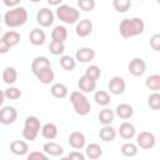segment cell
Instances as JSON below:
<instances>
[{"instance_id": "d4e9b609", "label": "cell", "mask_w": 160, "mask_h": 160, "mask_svg": "<svg viewBox=\"0 0 160 160\" xmlns=\"http://www.w3.org/2000/svg\"><path fill=\"white\" fill-rule=\"evenodd\" d=\"M41 135H42V138H45L48 140L55 139L58 136V126L52 122H46L41 128Z\"/></svg>"}, {"instance_id": "cb8c5ba5", "label": "cell", "mask_w": 160, "mask_h": 160, "mask_svg": "<svg viewBox=\"0 0 160 160\" xmlns=\"http://www.w3.org/2000/svg\"><path fill=\"white\" fill-rule=\"evenodd\" d=\"M85 155H86V158L92 159V160L99 159L102 155V149H101V146L99 144L91 142V144L86 145V148H85Z\"/></svg>"}, {"instance_id": "d6986e66", "label": "cell", "mask_w": 160, "mask_h": 160, "mask_svg": "<svg viewBox=\"0 0 160 160\" xmlns=\"http://www.w3.org/2000/svg\"><path fill=\"white\" fill-rule=\"evenodd\" d=\"M10 151L19 156L26 155L29 151V145H28V142H25L22 140H14L10 144Z\"/></svg>"}, {"instance_id": "f1b7e54d", "label": "cell", "mask_w": 160, "mask_h": 160, "mask_svg": "<svg viewBox=\"0 0 160 160\" xmlns=\"http://www.w3.org/2000/svg\"><path fill=\"white\" fill-rule=\"evenodd\" d=\"M94 100L98 105L100 106H108L111 101V98H110V94L105 90H99L94 94Z\"/></svg>"}, {"instance_id": "7402d4cb", "label": "cell", "mask_w": 160, "mask_h": 160, "mask_svg": "<svg viewBox=\"0 0 160 160\" xmlns=\"http://www.w3.org/2000/svg\"><path fill=\"white\" fill-rule=\"evenodd\" d=\"M99 138L105 142L114 141L116 138V130L110 125H104L99 131Z\"/></svg>"}, {"instance_id": "f6af8a7d", "label": "cell", "mask_w": 160, "mask_h": 160, "mask_svg": "<svg viewBox=\"0 0 160 160\" xmlns=\"http://www.w3.org/2000/svg\"><path fill=\"white\" fill-rule=\"evenodd\" d=\"M31 2H39V1H41V0H30Z\"/></svg>"}, {"instance_id": "30bf717a", "label": "cell", "mask_w": 160, "mask_h": 160, "mask_svg": "<svg viewBox=\"0 0 160 160\" xmlns=\"http://www.w3.org/2000/svg\"><path fill=\"white\" fill-rule=\"evenodd\" d=\"M128 69L131 75L134 76H141L146 70V62L141 58H134L130 60Z\"/></svg>"}, {"instance_id": "5bb4252c", "label": "cell", "mask_w": 160, "mask_h": 160, "mask_svg": "<svg viewBox=\"0 0 160 160\" xmlns=\"http://www.w3.org/2000/svg\"><path fill=\"white\" fill-rule=\"evenodd\" d=\"M69 145L75 149V150H79V149H82L85 146V142H86V139L84 136L82 132L80 131H72L70 135H69Z\"/></svg>"}, {"instance_id": "1f68e13d", "label": "cell", "mask_w": 160, "mask_h": 160, "mask_svg": "<svg viewBox=\"0 0 160 160\" xmlns=\"http://www.w3.org/2000/svg\"><path fill=\"white\" fill-rule=\"evenodd\" d=\"M54 71H52V69L51 68H48V69H45V70H42L39 75H36V78L39 79V81L41 82V84H44V85H48V84H50L52 80H54Z\"/></svg>"}, {"instance_id": "bcb514c9", "label": "cell", "mask_w": 160, "mask_h": 160, "mask_svg": "<svg viewBox=\"0 0 160 160\" xmlns=\"http://www.w3.org/2000/svg\"><path fill=\"white\" fill-rule=\"evenodd\" d=\"M156 1H158V2H159V4H160V0H156Z\"/></svg>"}, {"instance_id": "83f0119b", "label": "cell", "mask_w": 160, "mask_h": 160, "mask_svg": "<svg viewBox=\"0 0 160 160\" xmlns=\"http://www.w3.org/2000/svg\"><path fill=\"white\" fill-rule=\"evenodd\" d=\"M98 118H99V121H100L102 125H110V124L114 121L115 112H114L111 109L105 108V109H102V110L99 112Z\"/></svg>"}, {"instance_id": "6da1fadb", "label": "cell", "mask_w": 160, "mask_h": 160, "mask_svg": "<svg viewBox=\"0 0 160 160\" xmlns=\"http://www.w3.org/2000/svg\"><path fill=\"white\" fill-rule=\"evenodd\" d=\"M145 22L141 18H126L122 19L119 25L120 35L124 39H130L144 32Z\"/></svg>"}, {"instance_id": "d6a6232c", "label": "cell", "mask_w": 160, "mask_h": 160, "mask_svg": "<svg viewBox=\"0 0 160 160\" xmlns=\"http://www.w3.org/2000/svg\"><path fill=\"white\" fill-rule=\"evenodd\" d=\"M138 145L136 144H132V142H125L122 144L121 146V154L124 156H128V158H132L138 154Z\"/></svg>"}, {"instance_id": "8d00e7d4", "label": "cell", "mask_w": 160, "mask_h": 160, "mask_svg": "<svg viewBox=\"0 0 160 160\" xmlns=\"http://www.w3.org/2000/svg\"><path fill=\"white\" fill-rule=\"evenodd\" d=\"M49 50L52 55H61L64 51H65V45L64 42H60V41H51L50 45H49Z\"/></svg>"}, {"instance_id": "f546056e", "label": "cell", "mask_w": 160, "mask_h": 160, "mask_svg": "<svg viewBox=\"0 0 160 160\" xmlns=\"http://www.w3.org/2000/svg\"><path fill=\"white\" fill-rule=\"evenodd\" d=\"M145 85L148 89L152 91H159L160 90V74H152L146 78Z\"/></svg>"}, {"instance_id": "4dcf8cb0", "label": "cell", "mask_w": 160, "mask_h": 160, "mask_svg": "<svg viewBox=\"0 0 160 160\" xmlns=\"http://www.w3.org/2000/svg\"><path fill=\"white\" fill-rule=\"evenodd\" d=\"M60 66L66 71H72L76 66V60L70 55H62L60 58Z\"/></svg>"}, {"instance_id": "44dd1931", "label": "cell", "mask_w": 160, "mask_h": 160, "mask_svg": "<svg viewBox=\"0 0 160 160\" xmlns=\"http://www.w3.org/2000/svg\"><path fill=\"white\" fill-rule=\"evenodd\" d=\"M115 112L116 115L120 118V119H124V120H128L130 119L132 115H134V109L131 105L126 104V102H122V104H119L115 109Z\"/></svg>"}, {"instance_id": "ba28073f", "label": "cell", "mask_w": 160, "mask_h": 160, "mask_svg": "<svg viewBox=\"0 0 160 160\" xmlns=\"http://www.w3.org/2000/svg\"><path fill=\"white\" fill-rule=\"evenodd\" d=\"M18 118V110L14 106H2L0 110V122L2 125H10L15 122Z\"/></svg>"}, {"instance_id": "8992f818", "label": "cell", "mask_w": 160, "mask_h": 160, "mask_svg": "<svg viewBox=\"0 0 160 160\" xmlns=\"http://www.w3.org/2000/svg\"><path fill=\"white\" fill-rule=\"evenodd\" d=\"M21 40V36L18 31H14V30H10V31H6L2 38L0 39V52L1 54H5L10 50V48L18 45Z\"/></svg>"}, {"instance_id": "f35d334b", "label": "cell", "mask_w": 160, "mask_h": 160, "mask_svg": "<svg viewBox=\"0 0 160 160\" xmlns=\"http://www.w3.org/2000/svg\"><path fill=\"white\" fill-rule=\"evenodd\" d=\"M85 75H88L89 78L94 79V80H98L101 75V70L98 65H90L86 70H85Z\"/></svg>"}, {"instance_id": "9c48e42d", "label": "cell", "mask_w": 160, "mask_h": 160, "mask_svg": "<svg viewBox=\"0 0 160 160\" xmlns=\"http://www.w3.org/2000/svg\"><path fill=\"white\" fill-rule=\"evenodd\" d=\"M36 21L40 26L48 28L54 22V12L48 8H42L36 14Z\"/></svg>"}, {"instance_id": "277c9868", "label": "cell", "mask_w": 160, "mask_h": 160, "mask_svg": "<svg viewBox=\"0 0 160 160\" xmlns=\"http://www.w3.org/2000/svg\"><path fill=\"white\" fill-rule=\"evenodd\" d=\"M56 16L59 20H61L65 24H76L80 19V11L76 8H72L70 5H59L56 9Z\"/></svg>"}, {"instance_id": "3957f363", "label": "cell", "mask_w": 160, "mask_h": 160, "mask_svg": "<svg viewBox=\"0 0 160 160\" xmlns=\"http://www.w3.org/2000/svg\"><path fill=\"white\" fill-rule=\"evenodd\" d=\"M70 102H71L75 112L80 116L88 115L91 110L90 101L88 100V98L85 96V94L81 90L80 91H72L70 94Z\"/></svg>"}, {"instance_id": "ac0fdd59", "label": "cell", "mask_w": 160, "mask_h": 160, "mask_svg": "<svg viewBox=\"0 0 160 160\" xmlns=\"http://www.w3.org/2000/svg\"><path fill=\"white\" fill-rule=\"evenodd\" d=\"M45 39H46V35H45L44 30L38 29V28L32 29V30L30 31V34H29V40H30V42H31L34 46H40V45H42V44L45 42Z\"/></svg>"}, {"instance_id": "7c38bea8", "label": "cell", "mask_w": 160, "mask_h": 160, "mask_svg": "<svg viewBox=\"0 0 160 160\" xmlns=\"http://www.w3.org/2000/svg\"><path fill=\"white\" fill-rule=\"evenodd\" d=\"M48 68H51V64H50V60L45 56H36L31 61V71L35 76L39 75L42 70H45Z\"/></svg>"}, {"instance_id": "603a6c76", "label": "cell", "mask_w": 160, "mask_h": 160, "mask_svg": "<svg viewBox=\"0 0 160 160\" xmlns=\"http://www.w3.org/2000/svg\"><path fill=\"white\" fill-rule=\"evenodd\" d=\"M50 92L54 98L56 99H64L68 96L69 94V89L66 85L61 84V82H56V84H52L51 88H50Z\"/></svg>"}, {"instance_id": "836d02e7", "label": "cell", "mask_w": 160, "mask_h": 160, "mask_svg": "<svg viewBox=\"0 0 160 160\" xmlns=\"http://www.w3.org/2000/svg\"><path fill=\"white\" fill-rule=\"evenodd\" d=\"M131 0H112V6L118 12H125L131 8Z\"/></svg>"}, {"instance_id": "e575fe53", "label": "cell", "mask_w": 160, "mask_h": 160, "mask_svg": "<svg viewBox=\"0 0 160 160\" xmlns=\"http://www.w3.org/2000/svg\"><path fill=\"white\" fill-rule=\"evenodd\" d=\"M148 105L152 110H160V92L154 91L148 98Z\"/></svg>"}, {"instance_id": "5b68a950", "label": "cell", "mask_w": 160, "mask_h": 160, "mask_svg": "<svg viewBox=\"0 0 160 160\" xmlns=\"http://www.w3.org/2000/svg\"><path fill=\"white\" fill-rule=\"evenodd\" d=\"M41 128H40V120L31 115V116H28L25 119V122H24V129H22V136L25 140H29V141H34L39 132H40Z\"/></svg>"}, {"instance_id": "b9f144b4", "label": "cell", "mask_w": 160, "mask_h": 160, "mask_svg": "<svg viewBox=\"0 0 160 160\" xmlns=\"http://www.w3.org/2000/svg\"><path fill=\"white\" fill-rule=\"evenodd\" d=\"M85 156H86V155L81 154L80 151L74 150V151H71V152L68 155V159H70V160H84V159H85Z\"/></svg>"}, {"instance_id": "52a82bcc", "label": "cell", "mask_w": 160, "mask_h": 160, "mask_svg": "<svg viewBox=\"0 0 160 160\" xmlns=\"http://www.w3.org/2000/svg\"><path fill=\"white\" fill-rule=\"evenodd\" d=\"M155 142H156V139H155V136H154L152 132L141 131V132L136 136V144H138V146H140V148L144 149V150L152 149V148L155 146Z\"/></svg>"}, {"instance_id": "4fadbf2b", "label": "cell", "mask_w": 160, "mask_h": 160, "mask_svg": "<svg viewBox=\"0 0 160 160\" xmlns=\"http://www.w3.org/2000/svg\"><path fill=\"white\" fill-rule=\"evenodd\" d=\"M92 31V22L89 19H82L79 20L76 22V28H75V32L78 36L80 38H86L91 34Z\"/></svg>"}, {"instance_id": "8fae6325", "label": "cell", "mask_w": 160, "mask_h": 160, "mask_svg": "<svg viewBox=\"0 0 160 160\" xmlns=\"http://www.w3.org/2000/svg\"><path fill=\"white\" fill-rule=\"evenodd\" d=\"M108 88H109V90H110L111 94H114V95H121L125 91L126 84H125V80L121 76H114V78L110 79V81L108 84Z\"/></svg>"}, {"instance_id": "ab89813d", "label": "cell", "mask_w": 160, "mask_h": 160, "mask_svg": "<svg viewBox=\"0 0 160 160\" xmlns=\"http://www.w3.org/2000/svg\"><path fill=\"white\" fill-rule=\"evenodd\" d=\"M49 155L45 151H31L28 155V160H48Z\"/></svg>"}, {"instance_id": "ee69618b", "label": "cell", "mask_w": 160, "mask_h": 160, "mask_svg": "<svg viewBox=\"0 0 160 160\" xmlns=\"http://www.w3.org/2000/svg\"><path fill=\"white\" fill-rule=\"evenodd\" d=\"M50 5H52V6H59V5H61V2H62V0H46Z\"/></svg>"}, {"instance_id": "9a60e30c", "label": "cell", "mask_w": 160, "mask_h": 160, "mask_svg": "<svg viewBox=\"0 0 160 160\" xmlns=\"http://www.w3.org/2000/svg\"><path fill=\"white\" fill-rule=\"evenodd\" d=\"M78 86L82 92H91L96 88V80H94V79H91V78H89L88 75L84 74L82 76L79 78Z\"/></svg>"}, {"instance_id": "ffe728a7", "label": "cell", "mask_w": 160, "mask_h": 160, "mask_svg": "<svg viewBox=\"0 0 160 160\" xmlns=\"http://www.w3.org/2000/svg\"><path fill=\"white\" fill-rule=\"evenodd\" d=\"M42 151H45L50 156H61L64 154V148L54 141H49L42 145Z\"/></svg>"}, {"instance_id": "7a4b0ae2", "label": "cell", "mask_w": 160, "mask_h": 160, "mask_svg": "<svg viewBox=\"0 0 160 160\" xmlns=\"http://www.w3.org/2000/svg\"><path fill=\"white\" fill-rule=\"evenodd\" d=\"M28 21V11L22 6L12 8L8 10L4 15V22L9 28H19L22 26Z\"/></svg>"}, {"instance_id": "484cf974", "label": "cell", "mask_w": 160, "mask_h": 160, "mask_svg": "<svg viewBox=\"0 0 160 160\" xmlns=\"http://www.w3.org/2000/svg\"><path fill=\"white\" fill-rule=\"evenodd\" d=\"M18 79V71L12 66H8L2 71V81L8 85H12Z\"/></svg>"}, {"instance_id": "74e56055", "label": "cell", "mask_w": 160, "mask_h": 160, "mask_svg": "<svg viewBox=\"0 0 160 160\" xmlns=\"http://www.w3.org/2000/svg\"><path fill=\"white\" fill-rule=\"evenodd\" d=\"M95 0H78V6L82 11H92L95 9Z\"/></svg>"}, {"instance_id": "7bdbcfd3", "label": "cell", "mask_w": 160, "mask_h": 160, "mask_svg": "<svg viewBox=\"0 0 160 160\" xmlns=\"http://www.w3.org/2000/svg\"><path fill=\"white\" fill-rule=\"evenodd\" d=\"M21 0H2V2L6 5V6H10V8H16L19 4H20Z\"/></svg>"}, {"instance_id": "2e32d148", "label": "cell", "mask_w": 160, "mask_h": 160, "mask_svg": "<svg viewBox=\"0 0 160 160\" xmlns=\"http://www.w3.org/2000/svg\"><path fill=\"white\" fill-rule=\"evenodd\" d=\"M75 58L79 62H89L95 58V51L91 48H80L76 51Z\"/></svg>"}, {"instance_id": "e0dca14e", "label": "cell", "mask_w": 160, "mask_h": 160, "mask_svg": "<svg viewBox=\"0 0 160 160\" xmlns=\"http://www.w3.org/2000/svg\"><path fill=\"white\" fill-rule=\"evenodd\" d=\"M135 126L131 124V122H129V121H124L122 124H120V126H119V135L122 138V139H125V140H130V139H132L134 136H135Z\"/></svg>"}, {"instance_id": "d590c367", "label": "cell", "mask_w": 160, "mask_h": 160, "mask_svg": "<svg viewBox=\"0 0 160 160\" xmlns=\"http://www.w3.org/2000/svg\"><path fill=\"white\" fill-rule=\"evenodd\" d=\"M2 91H4V94H5V98L9 99V100L20 99L21 95H22L21 90H19L18 88H14V86H10V88H8V89H5V90H2Z\"/></svg>"}, {"instance_id": "60d3db41", "label": "cell", "mask_w": 160, "mask_h": 160, "mask_svg": "<svg viewBox=\"0 0 160 160\" xmlns=\"http://www.w3.org/2000/svg\"><path fill=\"white\" fill-rule=\"evenodd\" d=\"M150 46L155 51H160V34H154L150 38Z\"/></svg>"}, {"instance_id": "4316f807", "label": "cell", "mask_w": 160, "mask_h": 160, "mask_svg": "<svg viewBox=\"0 0 160 160\" xmlns=\"http://www.w3.org/2000/svg\"><path fill=\"white\" fill-rule=\"evenodd\" d=\"M51 39L54 41H60V42H64L66 39H68V30L65 26L62 25H58L54 28L52 32H51Z\"/></svg>"}]
</instances>
